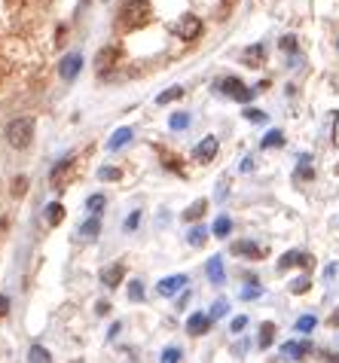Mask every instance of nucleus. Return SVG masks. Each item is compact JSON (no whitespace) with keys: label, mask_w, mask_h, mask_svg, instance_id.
Instances as JSON below:
<instances>
[{"label":"nucleus","mask_w":339,"mask_h":363,"mask_svg":"<svg viewBox=\"0 0 339 363\" xmlns=\"http://www.w3.org/2000/svg\"><path fill=\"white\" fill-rule=\"evenodd\" d=\"M153 19V6L150 0H129V3L123 6V12H119V31H138V28L150 25Z\"/></svg>","instance_id":"1"},{"label":"nucleus","mask_w":339,"mask_h":363,"mask_svg":"<svg viewBox=\"0 0 339 363\" xmlns=\"http://www.w3.org/2000/svg\"><path fill=\"white\" fill-rule=\"evenodd\" d=\"M31 138H34V119L19 116L6 125V141H10V147L25 149V147H31Z\"/></svg>","instance_id":"2"},{"label":"nucleus","mask_w":339,"mask_h":363,"mask_svg":"<svg viewBox=\"0 0 339 363\" xmlns=\"http://www.w3.org/2000/svg\"><path fill=\"white\" fill-rule=\"evenodd\" d=\"M76 171H80V165H76V159H74V156H68V159H61L59 165L52 168V174H49V180H52V187H59V189H68L70 183H74Z\"/></svg>","instance_id":"3"},{"label":"nucleus","mask_w":339,"mask_h":363,"mask_svg":"<svg viewBox=\"0 0 339 363\" xmlns=\"http://www.w3.org/2000/svg\"><path fill=\"white\" fill-rule=\"evenodd\" d=\"M217 89H220L223 95H229V98H236V101H242V104L251 101V98L257 95V89H248V85L238 80V76H226V80L217 83Z\"/></svg>","instance_id":"4"},{"label":"nucleus","mask_w":339,"mask_h":363,"mask_svg":"<svg viewBox=\"0 0 339 363\" xmlns=\"http://www.w3.org/2000/svg\"><path fill=\"white\" fill-rule=\"evenodd\" d=\"M202 34V19L193 16V12H187V16H181L178 21V37L181 40H196Z\"/></svg>","instance_id":"5"},{"label":"nucleus","mask_w":339,"mask_h":363,"mask_svg":"<svg viewBox=\"0 0 339 363\" xmlns=\"http://www.w3.org/2000/svg\"><path fill=\"white\" fill-rule=\"evenodd\" d=\"M80 68H83V55L80 52H68L65 59L59 61V74H61V80H74L76 74H80Z\"/></svg>","instance_id":"6"},{"label":"nucleus","mask_w":339,"mask_h":363,"mask_svg":"<svg viewBox=\"0 0 339 363\" xmlns=\"http://www.w3.org/2000/svg\"><path fill=\"white\" fill-rule=\"evenodd\" d=\"M187 284H189L187 275H168V278H162V281H159L156 290H159L162 296H174V293H181V290L187 287Z\"/></svg>","instance_id":"7"},{"label":"nucleus","mask_w":339,"mask_h":363,"mask_svg":"<svg viewBox=\"0 0 339 363\" xmlns=\"http://www.w3.org/2000/svg\"><path fill=\"white\" fill-rule=\"evenodd\" d=\"M309 351H312L309 342H285V345H281V357L285 360H302Z\"/></svg>","instance_id":"8"},{"label":"nucleus","mask_w":339,"mask_h":363,"mask_svg":"<svg viewBox=\"0 0 339 363\" xmlns=\"http://www.w3.org/2000/svg\"><path fill=\"white\" fill-rule=\"evenodd\" d=\"M208 330H211V315H202V311L189 315V320H187V333H189V336H205Z\"/></svg>","instance_id":"9"},{"label":"nucleus","mask_w":339,"mask_h":363,"mask_svg":"<svg viewBox=\"0 0 339 363\" xmlns=\"http://www.w3.org/2000/svg\"><path fill=\"white\" fill-rule=\"evenodd\" d=\"M123 278H125V266H123V262H113V266H107L101 272V284L113 290V287H119V284H123Z\"/></svg>","instance_id":"10"},{"label":"nucleus","mask_w":339,"mask_h":363,"mask_svg":"<svg viewBox=\"0 0 339 363\" xmlns=\"http://www.w3.org/2000/svg\"><path fill=\"white\" fill-rule=\"evenodd\" d=\"M278 266H281V269H291V266L309 269V266H312V256H309V253H300V251H287V253L278 260Z\"/></svg>","instance_id":"11"},{"label":"nucleus","mask_w":339,"mask_h":363,"mask_svg":"<svg viewBox=\"0 0 339 363\" xmlns=\"http://www.w3.org/2000/svg\"><path fill=\"white\" fill-rule=\"evenodd\" d=\"M229 251L236 256H248V260H263V251H260L254 241H232Z\"/></svg>","instance_id":"12"},{"label":"nucleus","mask_w":339,"mask_h":363,"mask_svg":"<svg viewBox=\"0 0 339 363\" xmlns=\"http://www.w3.org/2000/svg\"><path fill=\"white\" fill-rule=\"evenodd\" d=\"M214 156H217V138H205L202 144L196 147V159H199L202 165H205V162H211Z\"/></svg>","instance_id":"13"},{"label":"nucleus","mask_w":339,"mask_h":363,"mask_svg":"<svg viewBox=\"0 0 339 363\" xmlns=\"http://www.w3.org/2000/svg\"><path fill=\"white\" fill-rule=\"evenodd\" d=\"M116 49L113 46H107V49H101V52H98V59H95V64H98V74H107V70L113 68V61H116Z\"/></svg>","instance_id":"14"},{"label":"nucleus","mask_w":339,"mask_h":363,"mask_svg":"<svg viewBox=\"0 0 339 363\" xmlns=\"http://www.w3.org/2000/svg\"><path fill=\"white\" fill-rule=\"evenodd\" d=\"M98 232H101V223H98V217H89L86 223L80 226V232H76V235H80L83 241H95V238H98Z\"/></svg>","instance_id":"15"},{"label":"nucleus","mask_w":339,"mask_h":363,"mask_svg":"<svg viewBox=\"0 0 339 363\" xmlns=\"http://www.w3.org/2000/svg\"><path fill=\"white\" fill-rule=\"evenodd\" d=\"M205 272H208L211 284H223V260L220 256H211L208 266H205Z\"/></svg>","instance_id":"16"},{"label":"nucleus","mask_w":339,"mask_h":363,"mask_svg":"<svg viewBox=\"0 0 339 363\" xmlns=\"http://www.w3.org/2000/svg\"><path fill=\"white\" fill-rule=\"evenodd\" d=\"M129 141H132V128H116L107 141V149H119V147L129 144Z\"/></svg>","instance_id":"17"},{"label":"nucleus","mask_w":339,"mask_h":363,"mask_svg":"<svg viewBox=\"0 0 339 363\" xmlns=\"http://www.w3.org/2000/svg\"><path fill=\"white\" fill-rule=\"evenodd\" d=\"M61 220H65V205H61V202L46 205V223H49V226H59Z\"/></svg>","instance_id":"18"},{"label":"nucleus","mask_w":339,"mask_h":363,"mask_svg":"<svg viewBox=\"0 0 339 363\" xmlns=\"http://www.w3.org/2000/svg\"><path fill=\"white\" fill-rule=\"evenodd\" d=\"M245 61H248V68H260L266 59V52H263V46H251V49H245V55H242Z\"/></svg>","instance_id":"19"},{"label":"nucleus","mask_w":339,"mask_h":363,"mask_svg":"<svg viewBox=\"0 0 339 363\" xmlns=\"http://www.w3.org/2000/svg\"><path fill=\"white\" fill-rule=\"evenodd\" d=\"M211 232H214V235H217V238H226V235H229V232H232V220H229V217H226V214H220V217H217V220H214V226H211Z\"/></svg>","instance_id":"20"},{"label":"nucleus","mask_w":339,"mask_h":363,"mask_svg":"<svg viewBox=\"0 0 339 363\" xmlns=\"http://www.w3.org/2000/svg\"><path fill=\"white\" fill-rule=\"evenodd\" d=\"M205 211H208V202L199 198V202H193L187 211H183V220H199V217H205Z\"/></svg>","instance_id":"21"},{"label":"nucleus","mask_w":339,"mask_h":363,"mask_svg":"<svg viewBox=\"0 0 339 363\" xmlns=\"http://www.w3.org/2000/svg\"><path fill=\"white\" fill-rule=\"evenodd\" d=\"M187 241H189L193 247H202L205 241H208V229H205V226H193V229L187 232Z\"/></svg>","instance_id":"22"},{"label":"nucleus","mask_w":339,"mask_h":363,"mask_svg":"<svg viewBox=\"0 0 339 363\" xmlns=\"http://www.w3.org/2000/svg\"><path fill=\"white\" fill-rule=\"evenodd\" d=\"M272 339H275V324H269V320H266L263 326H260V348H269L272 345Z\"/></svg>","instance_id":"23"},{"label":"nucleus","mask_w":339,"mask_h":363,"mask_svg":"<svg viewBox=\"0 0 339 363\" xmlns=\"http://www.w3.org/2000/svg\"><path fill=\"white\" fill-rule=\"evenodd\" d=\"M28 360L31 363H52L49 360V351L43 345H31V351H28Z\"/></svg>","instance_id":"24"},{"label":"nucleus","mask_w":339,"mask_h":363,"mask_svg":"<svg viewBox=\"0 0 339 363\" xmlns=\"http://www.w3.org/2000/svg\"><path fill=\"white\" fill-rule=\"evenodd\" d=\"M281 144H285V134H281L278 128H272V132L263 138V149H272V147H281Z\"/></svg>","instance_id":"25"},{"label":"nucleus","mask_w":339,"mask_h":363,"mask_svg":"<svg viewBox=\"0 0 339 363\" xmlns=\"http://www.w3.org/2000/svg\"><path fill=\"white\" fill-rule=\"evenodd\" d=\"M104 205H107V202H104V196H89V202H86V211L92 214V217H98V214L104 211Z\"/></svg>","instance_id":"26"},{"label":"nucleus","mask_w":339,"mask_h":363,"mask_svg":"<svg viewBox=\"0 0 339 363\" xmlns=\"http://www.w3.org/2000/svg\"><path fill=\"white\" fill-rule=\"evenodd\" d=\"M183 95V89L181 85H174V89H168V92H162V95L156 98V104H172V101H178V98Z\"/></svg>","instance_id":"27"},{"label":"nucleus","mask_w":339,"mask_h":363,"mask_svg":"<svg viewBox=\"0 0 339 363\" xmlns=\"http://www.w3.org/2000/svg\"><path fill=\"white\" fill-rule=\"evenodd\" d=\"M181 357H183V351L181 348H165V351H162V360L159 363H181Z\"/></svg>","instance_id":"28"},{"label":"nucleus","mask_w":339,"mask_h":363,"mask_svg":"<svg viewBox=\"0 0 339 363\" xmlns=\"http://www.w3.org/2000/svg\"><path fill=\"white\" fill-rule=\"evenodd\" d=\"M315 324H318V320H315L312 315H302L300 320H296V333H312Z\"/></svg>","instance_id":"29"},{"label":"nucleus","mask_w":339,"mask_h":363,"mask_svg":"<svg viewBox=\"0 0 339 363\" xmlns=\"http://www.w3.org/2000/svg\"><path fill=\"white\" fill-rule=\"evenodd\" d=\"M168 125H172L174 132H181V128H187V125H189V116H187V113H174V116L168 119Z\"/></svg>","instance_id":"30"},{"label":"nucleus","mask_w":339,"mask_h":363,"mask_svg":"<svg viewBox=\"0 0 339 363\" xmlns=\"http://www.w3.org/2000/svg\"><path fill=\"white\" fill-rule=\"evenodd\" d=\"M312 287V281H309V278H296V281H291V293H306V290Z\"/></svg>","instance_id":"31"},{"label":"nucleus","mask_w":339,"mask_h":363,"mask_svg":"<svg viewBox=\"0 0 339 363\" xmlns=\"http://www.w3.org/2000/svg\"><path fill=\"white\" fill-rule=\"evenodd\" d=\"M245 119H248V123H266V113L257 110V107H248V110H245Z\"/></svg>","instance_id":"32"},{"label":"nucleus","mask_w":339,"mask_h":363,"mask_svg":"<svg viewBox=\"0 0 339 363\" xmlns=\"http://www.w3.org/2000/svg\"><path fill=\"white\" fill-rule=\"evenodd\" d=\"M129 299H132V302H141V299H144V287H141V281L129 284Z\"/></svg>","instance_id":"33"},{"label":"nucleus","mask_w":339,"mask_h":363,"mask_svg":"<svg viewBox=\"0 0 339 363\" xmlns=\"http://www.w3.org/2000/svg\"><path fill=\"white\" fill-rule=\"evenodd\" d=\"M98 177H101V180H119L123 171H119V168H101V171H98Z\"/></svg>","instance_id":"34"},{"label":"nucleus","mask_w":339,"mask_h":363,"mask_svg":"<svg viewBox=\"0 0 339 363\" xmlns=\"http://www.w3.org/2000/svg\"><path fill=\"white\" fill-rule=\"evenodd\" d=\"M159 156L165 159V168H172V171H181V159H174L172 153H165V149H159Z\"/></svg>","instance_id":"35"},{"label":"nucleus","mask_w":339,"mask_h":363,"mask_svg":"<svg viewBox=\"0 0 339 363\" xmlns=\"http://www.w3.org/2000/svg\"><path fill=\"white\" fill-rule=\"evenodd\" d=\"M260 293H263L260 287H242V293H238V296H242L245 302H251V299H260Z\"/></svg>","instance_id":"36"},{"label":"nucleus","mask_w":339,"mask_h":363,"mask_svg":"<svg viewBox=\"0 0 339 363\" xmlns=\"http://www.w3.org/2000/svg\"><path fill=\"white\" fill-rule=\"evenodd\" d=\"M223 315H226V302L223 299H217V302L211 305V318H223Z\"/></svg>","instance_id":"37"},{"label":"nucleus","mask_w":339,"mask_h":363,"mask_svg":"<svg viewBox=\"0 0 339 363\" xmlns=\"http://www.w3.org/2000/svg\"><path fill=\"white\" fill-rule=\"evenodd\" d=\"M245 326H248V318H232V324H229V330L232 333H242Z\"/></svg>","instance_id":"38"},{"label":"nucleus","mask_w":339,"mask_h":363,"mask_svg":"<svg viewBox=\"0 0 339 363\" xmlns=\"http://www.w3.org/2000/svg\"><path fill=\"white\" fill-rule=\"evenodd\" d=\"M25 187H28V180H25V177H16V183H12V192H16V196H22Z\"/></svg>","instance_id":"39"},{"label":"nucleus","mask_w":339,"mask_h":363,"mask_svg":"<svg viewBox=\"0 0 339 363\" xmlns=\"http://www.w3.org/2000/svg\"><path fill=\"white\" fill-rule=\"evenodd\" d=\"M138 220H141V214L135 211V214H132L129 220H125V232H129V229H135V226H138Z\"/></svg>","instance_id":"40"},{"label":"nucleus","mask_w":339,"mask_h":363,"mask_svg":"<svg viewBox=\"0 0 339 363\" xmlns=\"http://www.w3.org/2000/svg\"><path fill=\"white\" fill-rule=\"evenodd\" d=\"M281 49H287V52H294V49H296V40H294V37H285V40H281Z\"/></svg>","instance_id":"41"},{"label":"nucleus","mask_w":339,"mask_h":363,"mask_svg":"<svg viewBox=\"0 0 339 363\" xmlns=\"http://www.w3.org/2000/svg\"><path fill=\"white\" fill-rule=\"evenodd\" d=\"M6 311H10V299H6V296H0V318H3Z\"/></svg>","instance_id":"42"},{"label":"nucleus","mask_w":339,"mask_h":363,"mask_svg":"<svg viewBox=\"0 0 339 363\" xmlns=\"http://www.w3.org/2000/svg\"><path fill=\"white\" fill-rule=\"evenodd\" d=\"M110 311V302H98V315H107Z\"/></svg>","instance_id":"43"},{"label":"nucleus","mask_w":339,"mask_h":363,"mask_svg":"<svg viewBox=\"0 0 339 363\" xmlns=\"http://www.w3.org/2000/svg\"><path fill=\"white\" fill-rule=\"evenodd\" d=\"M330 326H339V309L333 311V315H330Z\"/></svg>","instance_id":"44"},{"label":"nucleus","mask_w":339,"mask_h":363,"mask_svg":"<svg viewBox=\"0 0 339 363\" xmlns=\"http://www.w3.org/2000/svg\"><path fill=\"white\" fill-rule=\"evenodd\" d=\"M223 3H226V6H229V3H232V0H223Z\"/></svg>","instance_id":"45"},{"label":"nucleus","mask_w":339,"mask_h":363,"mask_svg":"<svg viewBox=\"0 0 339 363\" xmlns=\"http://www.w3.org/2000/svg\"><path fill=\"white\" fill-rule=\"evenodd\" d=\"M70 363H83V360H70Z\"/></svg>","instance_id":"46"}]
</instances>
